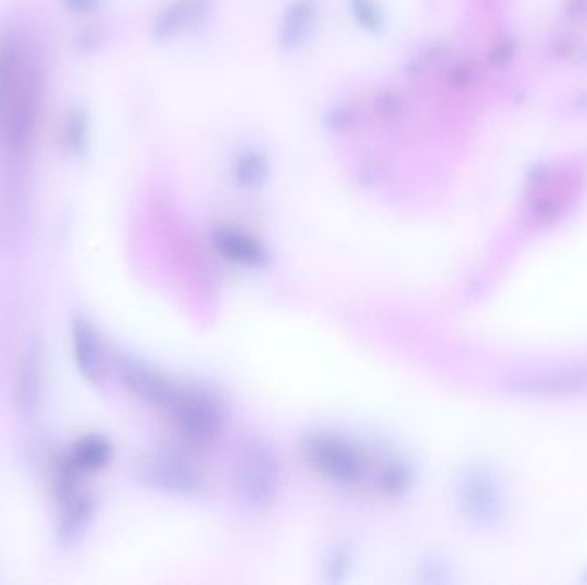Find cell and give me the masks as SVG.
Wrapping results in <instances>:
<instances>
[{"label":"cell","instance_id":"8992f818","mask_svg":"<svg viewBox=\"0 0 587 585\" xmlns=\"http://www.w3.org/2000/svg\"><path fill=\"white\" fill-rule=\"evenodd\" d=\"M460 512L478 525L497 524L503 515L502 489L483 467H474L460 477L457 488Z\"/></svg>","mask_w":587,"mask_h":585},{"label":"cell","instance_id":"9c48e42d","mask_svg":"<svg viewBox=\"0 0 587 585\" xmlns=\"http://www.w3.org/2000/svg\"><path fill=\"white\" fill-rule=\"evenodd\" d=\"M47 386V366L42 342L30 340L21 356L16 383V405L25 417L37 416Z\"/></svg>","mask_w":587,"mask_h":585},{"label":"cell","instance_id":"ffe728a7","mask_svg":"<svg viewBox=\"0 0 587 585\" xmlns=\"http://www.w3.org/2000/svg\"><path fill=\"white\" fill-rule=\"evenodd\" d=\"M352 13L359 21V25L368 30H380L383 25L382 14L378 11L373 0H351Z\"/></svg>","mask_w":587,"mask_h":585},{"label":"cell","instance_id":"d6986e66","mask_svg":"<svg viewBox=\"0 0 587 585\" xmlns=\"http://www.w3.org/2000/svg\"><path fill=\"white\" fill-rule=\"evenodd\" d=\"M88 141V119L83 110H74L64 126V145L73 153L85 150Z\"/></svg>","mask_w":587,"mask_h":585},{"label":"cell","instance_id":"2e32d148","mask_svg":"<svg viewBox=\"0 0 587 585\" xmlns=\"http://www.w3.org/2000/svg\"><path fill=\"white\" fill-rule=\"evenodd\" d=\"M67 459L81 474L97 472L112 459V445L103 436H85L74 445L73 452L67 455Z\"/></svg>","mask_w":587,"mask_h":585},{"label":"cell","instance_id":"7c38bea8","mask_svg":"<svg viewBox=\"0 0 587 585\" xmlns=\"http://www.w3.org/2000/svg\"><path fill=\"white\" fill-rule=\"evenodd\" d=\"M61 503V519H59V539L62 544L78 541L81 534L95 515V500L88 493L76 489L73 493L59 500Z\"/></svg>","mask_w":587,"mask_h":585},{"label":"cell","instance_id":"9a60e30c","mask_svg":"<svg viewBox=\"0 0 587 585\" xmlns=\"http://www.w3.org/2000/svg\"><path fill=\"white\" fill-rule=\"evenodd\" d=\"M206 0H176L174 4L165 7L155 19V35L162 40L174 38L184 31V28L194 25L205 13Z\"/></svg>","mask_w":587,"mask_h":585},{"label":"cell","instance_id":"44dd1931","mask_svg":"<svg viewBox=\"0 0 587 585\" xmlns=\"http://www.w3.org/2000/svg\"><path fill=\"white\" fill-rule=\"evenodd\" d=\"M98 0H64L67 9L71 13L85 14L91 11L93 7L97 6Z\"/></svg>","mask_w":587,"mask_h":585},{"label":"cell","instance_id":"7a4b0ae2","mask_svg":"<svg viewBox=\"0 0 587 585\" xmlns=\"http://www.w3.org/2000/svg\"><path fill=\"white\" fill-rule=\"evenodd\" d=\"M177 431L193 443L215 440L225 426V405L203 386L181 385L176 400L165 412Z\"/></svg>","mask_w":587,"mask_h":585},{"label":"cell","instance_id":"30bf717a","mask_svg":"<svg viewBox=\"0 0 587 585\" xmlns=\"http://www.w3.org/2000/svg\"><path fill=\"white\" fill-rule=\"evenodd\" d=\"M212 244L224 260L244 268H261L267 265L268 251L260 239L246 230L222 225L212 232Z\"/></svg>","mask_w":587,"mask_h":585},{"label":"cell","instance_id":"7402d4cb","mask_svg":"<svg viewBox=\"0 0 587 585\" xmlns=\"http://www.w3.org/2000/svg\"><path fill=\"white\" fill-rule=\"evenodd\" d=\"M345 570H347V555L345 553H335L330 572H333V575H337V573H345Z\"/></svg>","mask_w":587,"mask_h":585},{"label":"cell","instance_id":"52a82bcc","mask_svg":"<svg viewBox=\"0 0 587 585\" xmlns=\"http://www.w3.org/2000/svg\"><path fill=\"white\" fill-rule=\"evenodd\" d=\"M117 371L122 383L134 397L158 411H169L170 404L174 402L181 388V383L170 380L169 376L160 373L158 369L131 357H121L117 361Z\"/></svg>","mask_w":587,"mask_h":585},{"label":"cell","instance_id":"5b68a950","mask_svg":"<svg viewBox=\"0 0 587 585\" xmlns=\"http://www.w3.org/2000/svg\"><path fill=\"white\" fill-rule=\"evenodd\" d=\"M42 102V81L35 67L26 66L7 114L2 138L14 153L25 151L37 131L38 112Z\"/></svg>","mask_w":587,"mask_h":585},{"label":"cell","instance_id":"8fae6325","mask_svg":"<svg viewBox=\"0 0 587 585\" xmlns=\"http://www.w3.org/2000/svg\"><path fill=\"white\" fill-rule=\"evenodd\" d=\"M71 335L79 373L90 383H100L105 376V354L97 330L83 316H74Z\"/></svg>","mask_w":587,"mask_h":585},{"label":"cell","instance_id":"ac0fdd59","mask_svg":"<svg viewBox=\"0 0 587 585\" xmlns=\"http://www.w3.org/2000/svg\"><path fill=\"white\" fill-rule=\"evenodd\" d=\"M236 181L243 187H258L265 182L268 175V163L260 153L246 151L237 158L234 165Z\"/></svg>","mask_w":587,"mask_h":585},{"label":"cell","instance_id":"3957f363","mask_svg":"<svg viewBox=\"0 0 587 585\" xmlns=\"http://www.w3.org/2000/svg\"><path fill=\"white\" fill-rule=\"evenodd\" d=\"M282 467L277 453L263 441H251L237 457L234 484L248 507L270 505L279 493Z\"/></svg>","mask_w":587,"mask_h":585},{"label":"cell","instance_id":"5bb4252c","mask_svg":"<svg viewBox=\"0 0 587 585\" xmlns=\"http://www.w3.org/2000/svg\"><path fill=\"white\" fill-rule=\"evenodd\" d=\"M318 13L316 0H296L287 9L282 26H280V45L285 50L299 47L306 40L309 31L313 30Z\"/></svg>","mask_w":587,"mask_h":585},{"label":"cell","instance_id":"e0dca14e","mask_svg":"<svg viewBox=\"0 0 587 585\" xmlns=\"http://www.w3.org/2000/svg\"><path fill=\"white\" fill-rule=\"evenodd\" d=\"M414 483L411 465L402 459H388L378 465L375 472V484L388 496L404 495Z\"/></svg>","mask_w":587,"mask_h":585},{"label":"cell","instance_id":"4fadbf2b","mask_svg":"<svg viewBox=\"0 0 587 585\" xmlns=\"http://www.w3.org/2000/svg\"><path fill=\"white\" fill-rule=\"evenodd\" d=\"M25 67L16 43L6 42L0 45V138Z\"/></svg>","mask_w":587,"mask_h":585},{"label":"cell","instance_id":"ba28073f","mask_svg":"<svg viewBox=\"0 0 587 585\" xmlns=\"http://www.w3.org/2000/svg\"><path fill=\"white\" fill-rule=\"evenodd\" d=\"M510 390L526 397H560L587 390V364L519 374L510 381Z\"/></svg>","mask_w":587,"mask_h":585},{"label":"cell","instance_id":"277c9868","mask_svg":"<svg viewBox=\"0 0 587 585\" xmlns=\"http://www.w3.org/2000/svg\"><path fill=\"white\" fill-rule=\"evenodd\" d=\"M136 474L148 488L174 496H193L200 493L203 477L193 462L170 448H157L145 453Z\"/></svg>","mask_w":587,"mask_h":585},{"label":"cell","instance_id":"6da1fadb","mask_svg":"<svg viewBox=\"0 0 587 585\" xmlns=\"http://www.w3.org/2000/svg\"><path fill=\"white\" fill-rule=\"evenodd\" d=\"M303 453L320 476L340 486H358L370 472L368 457L358 443L339 433H309L303 440Z\"/></svg>","mask_w":587,"mask_h":585}]
</instances>
